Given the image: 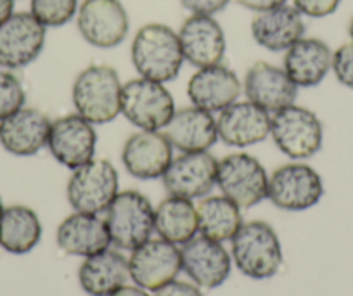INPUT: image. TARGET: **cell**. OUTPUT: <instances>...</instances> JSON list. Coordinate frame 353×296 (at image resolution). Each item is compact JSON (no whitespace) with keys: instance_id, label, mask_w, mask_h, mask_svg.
<instances>
[{"instance_id":"obj_1","label":"cell","mask_w":353,"mask_h":296,"mask_svg":"<svg viewBox=\"0 0 353 296\" xmlns=\"http://www.w3.org/2000/svg\"><path fill=\"white\" fill-rule=\"evenodd\" d=\"M130 56L142 78L159 83L175 80L184 64L179 33L161 23H149L135 33Z\"/></svg>"},{"instance_id":"obj_2","label":"cell","mask_w":353,"mask_h":296,"mask_svg":"<svg viewBox=\"0 0 353 296\" xmlns=\"http://www.w3.org/2000/svg\"><path fill=\"white\" fill-rule=\"evenodd\" d=\"M121 85L117 70L106 64L85 68L73 83L77 113L92 125H104L121 115Z\"/></svg>"},{"instance_id":"obj_3","label":"cell","mask_w":353,"mask_h":296,"mask_svg":"<svg viewBox=\"0 0 353 296\" xmlns=\"http://www.w3.org/2000/svg\"><path fill=\"white\" fill-rule=\"evenodd\" d=\"M230 241L234 264L246 277L263 281L279 272L283 248L277 233L267 222L253 220L243 224Z\"/></svg>"},{"instance_id":"obj_4","label":"cell","mask_w":353,"mask_h":296,"mask_svg":"<svg viewBox=\"0 0 353 296\" xmlns=\"http://www.w3.org/2000/svg\"><path fill=\"white\" fill-rule=\"evenodd\" d=\"M106 227L111 244L134 251L154 233V208L139 190L118 193L106 210Z\"/></svg>"},{"instance_id":"obj_5","label":"cell","mask_w":353,"mask_h":296,"mask_svg":"<svg viewBox=\"0 0 353 296\" xmlns=\"http://www.w3.org/2000/svg\"><path fill=\"white\" fill-rule=\"evenodd\" d=\"M121 115L141 130L159 132L175 115V101L165 83L135 78L121 88Z\"/></svg>"},{"instance_id":"obj_6","label":"cell","mask_w":353,"mask_h":296,"mask_svg":"<svg viewBox=\"0 0 353 296\" xmlns=\"http://www.w3.org/2000/svg\"><path fill=\"white\" fill-rule=\"evenodd\" d=\"M270 135L281 152L291 159L312 158L321 151L324 142V128L317 115L296 104L274 113Z\"/></svg>"},{"instance_id":"obj_7","label":"cell","mask_w":353,"mask_h":296,"mask_svg":"<svg viewBox=\"0 0 353 296\" xmlns=\"http://www.w3.org/2000/svg\"><path fill=\"white\" fill-rule=\"evenodd\" d=\"M68 201L74 212H106L118 194V172L108 159H96L73 170L68 182Z\"/></svg>"},{"instance_id":"obj_8","label":"cell","mask_w":353,"mask_h":296,"mask_svg":"<svg viewBox=\"0 0 353 296\" xmlns=\"http://www.w3.org/2000/svg\"><path fill=\"white\" fill-rule=\"evenodd\" d=\"M216 186L239 208H251L267 197L269 175L254 156L236 152L219 161Z\"/></svg>"},{"instance_id":"obj_9","label":"cell","mask_w":353,"mask_h":296,"mask_svg":"<svg viewBox=\"0 0 353 296\" xmlns=\"http://www.w3.org/2000/svg\"><path fill=\"white\" fill-rule=\"evenodd\" d=\"M322 196V177L305 163L283 165L269 177L267 197L286 212H305L317 205Z\"/></svg>"},{"instance_id":"obj_10","label":"cell","mask_w":353,"mask_h":296,"mask_svg":"<svg viewBox=\"0 0 353 296\" xmlns=\"http://www.w3.org/2000/svg\"><path fill=\"white\" fill-rule=\"evenodd\" d=\"M77 26L87 43L113 49L127 39L130 19L120 0H85L77 12Z\"/></svg>"},{"instance_id":"obj_11","label":"cell","mask_w":353,"mask_h":296,"mask_svg":"<svg viewBox=\"0 0 353 296\" xmlns=\"http://www.w3.org/2000/svg\"><path fill=\"white\" fill-rule=\"evenodd\" d=\"M130 279L145 291H158L175 281L182 270L181 250L166 239H149L128 258Z\"/></svg>"},{"instance_id":"obj_12","label":"cell","mask_w":353,"mask_h":296,"mask_svg":"<svg viewBox=\"0 0 353 296\" xmlns=\"http://www.w3.org/2000/svg\"><path fill=\"white\" fill-rule=\"evenodd\" d=\"M47 148L57 163L77 170L96 158L97 132L78 113L66 115L50 124Z\"/></svg>"},{"instance_id":"obj_13","label":"cell","mask_w":353,"mask_h":296,"mask_svg":"<svg viewBox=\"0 0 353 296\" xmlns=\"http://www.w3.org/2000/svg\"><path fill=\"white\" fill-rule=\"evenodd\" d=\"M46 26L32 12H14L0 25V68L19 70L32 64L46 46Z\"/></svg>"},{"instance_id":"obj_14","label":"cell","mask_w":353,"mask_h":296,"mask_svg":"<svg viewBox=\"0 0 353 296\" xmlns=\"http://www.w3.org/2000/svg\"><path fill=\"white\" fill-rule=\"evenodd\" d=\"M216 166L219 161L208 151L182 152L172 159L161 179L170 196L192 201L205 197L216 186Z\"/></svg>"},{"instance_id":"obj_15","label":"cell","mask_w":353,"mask_h":296,"mask_svg":"<svg viewBox=\"0 0 353 296\" xmlns=\"http://www.w3.org/2000/svg\"><path fill=\"white\" fill-rule=\"evenodd\" d=\"M182 270L198 286L215 289L230 275L232 260L222 243L205 236H194L181 248Z\"/></svg>"},{"instance_id":"obj_16","label":"cell","mask_w":353,"mask_h":296,"mask_svg":"<svg viewBox=\"0 0 353 296\" xmlns=\"http://www.w3.org/2000/svg\"><path fill=\"white\" fill-rule=\"evenodd\" d=\"M173 159V148L163 132L141 130L121 149L125 170L139 180L161 179Z\"/></svg>"},{"instance_id":"obj_17","label":"cell","mask_w":353,"mask_h":296,"mask_svg":"<svg viewBox=\"0 0 353 296\" xmlns=\"http://www.w3.org/2000/svg\"><path fill=\"white\" fill-rule=\"evenodd\" d=\"M179 40L184 61L198 70L220 64L225 56V33L213 16H189L179 30Z\"/></svg>"},{"instance_id":"obj_18","label":"cell","mask_w":353,"mask_h":296,"mask_svg":"<svg viewBox=\"0 0 353 296\" xmlns=\"http://www.w3.org/2000/svg\"><path fill=\"white\" fill-rule=\"evenodd\" d=\"M243 90L248 101L269 113H276L294 104L298 95V87L288 77L284 68H277L265 61H258L248 70Z\"/></svg>"},{"instance_id":"obj_19","label":"cell","mask_w":353,"mask_h":296,"mask_svg":"<svg viewBox=\"0 0 353 296\" xmlns=\"http://www.w3.org/2000/svg\"><path fill=\"white\" fill-rule=\"evenodd\" d=\"M270 121L272 117L263 108L256 106L251 101H236L220 111L216 130L223 144L232 148H250L269 137Z\"/></svg>"},{"instance_id":"obj_20","label":"cell","mask_w":353,"mask_h":296,"mask_svg":"<svg viewBox=\"0 0 353 296\" xmlns=\"http://www.w3.org/2000/svg\"><path fill=\"white\" fill-rule=\"evenodd\" d=\"M243 92L239 78L223 64L199 68L188 83V95L192 106L208 113L225 110Z\"/></svg>"},{"instance_id":"obj_21","label":"cell","mask_w":353,"mask_h":296,"mask_svg":"<svg viewBox=\"0 0 353 296\" xmlns=\"http://www.w3.org/2000/svg\"><path fill=\"white\" fill-rule=\"evenodd\" d=\"M52 121L39 110L21 108L0 121V144L14 156H33L49 141Z\"/></svg>"},{"instance_id":"obj_22","label":"cell","mask_w":353,"mask_h":296,"mask_svg":"<svg viewBox=\"0 0 353 296\" xmlns=\"http://www.w3.org/2000/svg\"><path fill=\"white\" fill-rule=\"evenodd\" d=\"M251 35L260 47L283 52L303 39L305 19L294 6L283 4L269 11L256 12L251 21Z\"/></svg>"},{"instance_id":"obj_23","label":"cell","mask_w":353,"mask_h":296,"mask_svg":"<svg viewBox=\"0 0 353 296\" xmlns=\"http://www.w3.org/2000/svg\"><path fill=\"white\" fill-rule=\"evenodd\" d=\"M172 148L182 152L208 151L219 141L216 120L212 113L199 108H184L175 111L172 120L163 128Z\"/></svg>"},{"instance_id":"obj_24","label":"cell","mask_w":353,"mask_h":296,"mask_svg":"<svg viewBox=\"0 0 353 296\" xmlns=\"http://www.w3.org/2000/svg\"><path fill=\"white\" fill-rule=\"evenodd\" d=\"M57 246L73 257H92L111 244L106 222L94 213L77 212L66 217L57 227Z\"/></svg>"},{"instance_id":"obj_25","label":"cell","mask_w":353,"mask_h":296,"mask_svg":"<svg viewBox=\"0 0 353 296\" xmlns=\"http://www.w3.org/2000/svg\"><path fill=\"white\" fill-rule=\"evenodd\" d=\"M332 68V50L321 39H300L286 50L284 71L298 88L317 87Z\"/></svg>"},{"instance_id":"obj_26","label":"cell","mask_w":353,"mask_h":296,"mask_svg":"<svg viewBox=\"0 0 353 296\" xmlns=\"http://www.w3.org/2000/svg\"><path fill=\"white\" fill-rule=\"evenodd\" d=\"M130 279L128 260L117 250H104L87 257L78 270L81 289L90 296H111Z\"/></svg>"},{"instance_id":"obj_27","label":"cell","mask_w":353,"mask_h":296,"mask_svg":"<svg viewBox=\"0 0 353 296\" xmlns=\"http://www.w3.org/2000/svg\"><path fill=\"white\" fill-rule=\"evenodd\" d=\"M154 230L173 244H185L198 234V208L191 199L170 196L154 210Z\"/></svg>"},{"instance_id":"obj_28","label":"cell","mask_w":353,"mask_h":296,"mask_svg":"<svg viewBox=\"0 0 353 296\" xmlns=\"http://www.w3.org/2000/svg\"><path fill=\"white\" fill-rule=\"evenodd\" d=\"M42 237V224L32 208L23 205L8 206L0 217V246L8 253H30Z\"/></svg>"},{"instance_id":"obj_29","label":"cell","mask_w":353,"mask_h":296,"mask_svg":"<svg viewBox=\"0 0 353 296\" xmlns=\"http://www.w3.org/2000/svg\"><path fill=\"white\" fill-rule=\"evenodd\" d=\"M198 220L201 236L213 241H230L243 226L241 208L227 196H210L199 201Z\"/></svg>"},{"instance_id":"obj_30","label":"cell","mask_w":353,"mask_h":296,"mask_svg":"<svg viewBox=\"0 0 353 296\" xmlns=\"http://www.w3.org/2000/svg\"><path fill=\"white\" fill-rule=\"evenodd\" d=\"M32 14L46 28H59L78 12V0H32Z\"/></svg>"},{"instance_id":"obj_31","label":"cell","mask_w":353,"mask_h":296,"mask_svg":"<svg viewBox=\"0 0 353 296\" xmlns=\"http://www.w3.org/2000/svg\"><path fill=\"white\" fill-rule=\"evenodd\" d=\"M26 92L14 73L0 70V121L25 108Z\"/></svg>"},{"instance_id":"obj_32","label":"cell","mask_w":353,"mask_h":296,"mask_svg":"<svg viewBox=\"0 0 353 296\" xmlns=\"http://www.w3.org/2000/svg\"><path fill=\"white\" fill-rule=\"evenodd\" d=\"M331 71L343 87L353 90V42L343 43L332 52Z\"/></svg>"},{"instance_id":"obj_33","label":"cell","mask_w":353,"mask_h":296,"mask_svg":"<svg viewBox=\"0 0 353 296\" xmlns=\"http://www.w3.org/2000/svg\"><path fill=\"white\" fill-rule=\"evenodd\" d=\"M294 8L308 18H325L338 11L341 0H293Z\"/></svg>"},{"instance_id":"obj_34","label":"cell","mask_w":353,"mask_h":296,"mask_svg":"<svg viewBox=\"0 0 353 296\" xmlns=\"http://www.w3.org/2000/svg\"><path fill=\"white\" fill-rule=\"evenodd\" d=\"M230 0H181L182 8L188 9L191 14L213 16L223 11Z\"/></svg>"},{"instance_id":"obj_35","label":"cell","mask_w":353,"mask_h":296,"mask_svg":"<svg viewBox=\"0 0 353 296\" xmlns=\"http://www.w3.org/2000/svg\"><path fill=\"white\" fill-rule=\"evenodd\" d=\"M156 296H203V293L196 286L189 284V282L172 281L170 284L158 289Z\"/></svg>"},{"instance_id":"obj_36","label":"cell","mask_w":353,"mask_h":296,"mask_svg":"<svg viewBox=\"0 0 353 296\" xmlns=\"http://www.w3.org/2000/svg\"><path fill=\"white\" fill-rule=\"evenodd\" d=\"M237 4L243 6L244 9H250L253 12L269 11V9L279 8V6L286 4L288 0H236Z\"/></svg>"},{"instance_id":"obj_37","label":"cell","mask_w":353,"mask_h":296,"mask_svg":"<svg viewBox=\"0 0 353 296\" xmlns=\"http://www.w3.org/2000/svg\"><path fill=\"white\" fill-rule=\"evenodd\" d=\"M111 296H149V295L145 293V289L139 288V286H127V284H125L123 288H120L117 293H113Z\"/></svg>"},{"instance_id":"obj_38","label":"cell","mask_w":353,"mask_h":296,"mask_svg":"<svg viewBox=\"0 0 353 296\" xmlns=\"http://www.w3.org/2000/svg\"><path fill=\"white\" fill-rule=\"evenodd\" d=\"M14 14V0H0V25Z\"/></svg>"},{"instance_id":"obj_39","label":"cell","mask_w":353,"mask_h":296,"mask_svg":"<svg viewBox=\"0 0 353 296\" xmlns=\"http://www.w3.org/2000/svg\"><path fill=\"white\" fill-rule=\"evenodd\" d=\"M348 33H350V39H352V42H353V16H352V19H350V25H348Z\"/></svg>"},{"instance_id":"obj_40","label":"cell","mask_w":353,"mask_h":296,"mask_svg":"<svg viewBox=\"0 0 353 296\" xmlns=\"http://www.w3.org/2000/svg\"><path fill=\"white\" fill-rule=\"evenodd\" d=\"M2 212H4V205H2V199H0V217H2Z\"/></svg>"}]
</instances>
